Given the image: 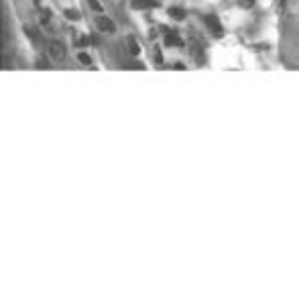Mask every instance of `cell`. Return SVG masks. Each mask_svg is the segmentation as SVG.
I'll list each match as a JSON object with an SVG mask.
<instances>
[{
  "mask_svg": "<svg viewBox=\"0 0 299 297\" xmlns=\"http://www.w3.org/2000/svg\"><path fill=\"white\" fill-rule=\"evenodd\" d=\"M49 55L55 62H64L66 59V45L62 41H51L49 43Z\"/></svg>",
  "mask_w": 299,
  "mask_h": 297,
  "instance_id": "6da1fadb",
  "label": "cell"
},
{
  "mask_svg": "<svg viewBox=\"0 0 299 297\" xmlns=\"http://www.w3.org/2000/svg\"><path fill=\"white\" fill-rule=\"evenodd\" d=\"M96 26H98V31H102V33H114V31H116L114 20H110V18L104 16V14L96 16Z\"/></svg>",
  "mask_w": 299,
  "mask_h": 297,
  "instance_id": "7a4b0ae2",
  "label": "cell"
},
{
  "mask_svg": "<svg viewBox=\"0 0 299 297\" xmlns=\"http://www.w3.org/2000/svg\"><path fill=\"white\" fill-rule=\"evenodd\" d=\"M206 24L210 26V31H212L214 35H220V33H222V24H220V20H218L216 14H208V16H206Z\"/></svg>",
  "mask_w": 299,
  "mask_h": 297,
  "instance_id": "3957f363",
  "label": "cell"
},
{
  "mask_svg": "<svg viewBox=\"0 0 299 297\" xmlns=\"http://www.w3.org/2000/svg\"><path fill=\"white\" fill-rule=\"evenodd\" d=\"M163 31H165V45H169V47H182L184 45L179 35H175L173 31H169V28H163Z\"/></svg>",
  "mask_w": 299,
  "mask_h": 297,
  "instance_id": "277c9868",
  "label": "cell"
},
{
  "mask_svg": "<svg viewBox=\"0 0 299 297\" xmlns=\"http://www.w3.org/2000/svg\"><path fill=\"white\" fill-rule=\"evenodd\" d=\"M159 2L157 0H132V8L136 10H144V8H157Z\"/></svg>",
  "mask_w": 299,
  "mask_h": 297,
  "instance_id": "5b68a950",
  "label": "cell"
},
{
  "mask_svg": "<svg viewBox=\"0 0 299 297\" xmlns=\"http://www.w3.org/2000/svg\"><path fill=\"white\" fill-rule=\"evenodd\" d=\"M169 16L175 18V20H184L186 18V10L179 8V6H173V8H169Z\"/></svg>",
  "mask_w": 299,
  "mask_h": 297,
  "instance_id": "8992f818",
  "label": "cell"
},
{
  "mask_svg": "<svg viewBox=\"0 0 299 297\" xmlns=\"http://www.w3.org/2000/svg\"><path fill=\"white\" fill-rule=\"evenodd\" d=\"M128 49H130V53H132V55H138L140 47H138V43H136V39H134V37H128Z\"/></svg>",
  "mask_w": 299,
  "mask_h": 297,
  "instance_id": "52a82bcc",
  "label": "cell"
},
{
  "mask_svg": "<svg viewBox=\"0 0 299 297\" xmlns=\"http://www.w3.org/2000/svg\"><path fill=\"white\" fill-rule=\"evenodd\" d=\"M66 16L72 18V20H80L82 14H80V10H76V8H68V10H66Z\"/></svg>",
  "mask_w": 299,
  "mask_h": 297,
  "instance_id": "ba28073f",
  "label": "cell"
},
{
  "mask_svg": "<svg viewBox=\"0 0 299 297\" xmlns=\"http://www.w3.org/2000/svg\"><path fill=\"white\" fill-rule=\"evenodd\" d=\"M78 59H80V62H82L84 66H90V64H92V57H90L88 53H80V55H78Z\"/></svg>",
  "mask_w": 299,
  "mask_h": 297,
  "instance_id": "9c48e42d",
  "label": "cell"
},
{
  "mask_svg": "<svg viewBox=\"0 0 299 297\" xmlns=\"http://www.w3.org/2000/svg\"><path fill=\"white\" fill-rule=\"evenodd\" d=\"M88 4L92 6L94 10H98V12H102V4H100V0H88Z\"/></svg>",
  "mask_w": 299,
  "mask_h": 297,
  "instance_id": "30bf717a",
  "label": "cell"
},
{
  "mask_svg": "<svg viewBox=\"0 0 299 297\" xmlns=\"http://www.w3.org/2000/svg\"><path fill=\"white\" fill-rule=\"evenodd\" d=\"M254 2H256V0H238V4H240L242 8H250Z\"/></svg>",
  "mask_w": 299,
  "mask_h": 297,
  "instance_id": "8fae6325",
  "label": "cell"
},
{
  "mask_svg": "<svg viewBox=\"0 0 299 297\" xmlns=\"http://www.w3.org/2000/svg\"><path fill=\"white\" fill-rule=\"evenodd\" d=\"M76 45H88V39L80 35V37H76Z\"/></svg>",
  "mask_w": 299,
  "mask_h": 297,
  "instance_id": "7c38bea8",
  "label": "cell"
},
{
  "mask_svg": "<svg viewBox=\"0 0 299 297\" xmlns=\"http://www.w3.org/2000/svg\"><path fill=\"white\" fill-rule=\"evenodd\" d=\"M47 66H49V64H47V62H43V59H41V62L37 64V68H47Z\"/></svg>",
  "mask_w": 299,
  "mask_h": 297,
  "instance_id": "4fadbf2b",
  "label": "cell"
}]
</instances>
